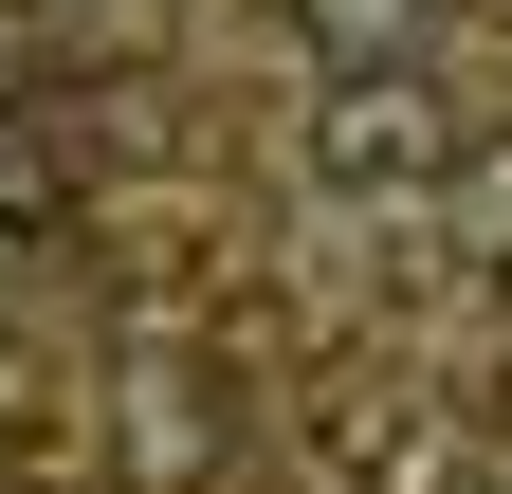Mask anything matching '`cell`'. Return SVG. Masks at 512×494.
<instances>
[{
  "instance_id": "7a4b0ae2",
  "label": "cell",
  "mask_w": 512,
  "mask_h": 494,
  "mask_svg": "<svg viewBox=\"0 0 512 494\" xmlns=\"http://www.w3.org/2000/svg\"><path fill=\"white\" fill-rule=\"evenodd\" d=\"M110 440H128V476H147V494H202L220 440H238V403H220L183 348H147V366H128V403H110Z\"/></svg>"
},
{
  "instance_id": "6da1fadb",
  "label": "cell",
  "mask_w": 512,
  "mask_h": 494,
  "mask_svg": "<svg viewBox=\"0 0 512 494\" xmlns=\"http://www.w3.org/2000/svg\"><path fill=\"white\" fill-rule=\"evenodd\" d=\"M311 183H330V202H421L439 165H458V129H439V92L403 74V55H348L330 92H311Z\"/></svg>"
},
{
  "instance_id": "3957f363",
  "label": "cell",
  "mask_w": 512,
  "mask_h": 494,
  "mask_svg": "<svg viewBox=\"0 0 512 494\" xmlns=\"http://www.w3.org/2000/svg\"><path fill=\"white\" fill-rule=\"evenodd\" d=\"M293 19H311L330 74H348V55H403V0H293Z\"/></svg>"
}]
</instances>
